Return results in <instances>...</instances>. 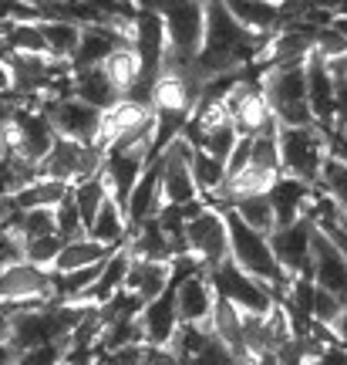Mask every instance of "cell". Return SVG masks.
<instances>
[{
	"instance_id": "7a4b0ae2",
	"label": "cell",
	"mask_w": 347,
	"mask_h": 365,
	"mask_svg": "<svg viewBox=\"0 0 347 365\" xmlns=\"http://www.w3.org/2000/svg\"><path fill=\"white\" fill-rule=\"evenodd\" d=\"M91 308L71 304V301H27L11 312V345L14 352H31L41 345L68 341L71 331L81 325V318Z\"/></svg>"
},
{
	"instance_id": "e575fe53",
	"label": "cell",
	"mask_w": 347,
	"mask_h": 365,
	"mask_svg": "<svg viewBox=\"0 0 347 365\" xmlns=\"http://www.w3.org/2000/svg\"><path fill=\"white\" fill-rule=\"evenodd\" d=\"M102 68H105V75L112 78V85L122 91V98H125V95L135 88V81H139V75H142V61H139V51H135V44H129V48L115 51Z\"/></svg>"
},
{
	"instance_id": "7402d4cb",
	"label": "cell",
	"mask_w": 347,
	"mask_h": 365,
	"mask_svg": "<svg viewBox=\"0 0 347 365\" xmlns=\"http://www.w3.org/2000/svg\"><path fill=\"white\" fill-rule=\"evenodd\" d=\"M270 207H273V220L277 227H290L297 223L300 217H310V210H314V196H317V186H310V182H300L294 176H277L270 190Z\"/></svg>"
},
{
	"instance_id": "3957f363",
	"label": "cell",
	"mask_w": 347,
	"mask_h": 365,
	"mask_svg": "<svg viewBox=\"0 0 347 365\" xmlns=\"http://www.w3.org/2000/svg\"><path fill=\"white\" fill-rule=\"evenodd\" d=\"M132 7L152 11L166 27V71H186L203 48L206 0H129Z\"/></svg>"
},
{
	"instance_id": "ffe728a7",
	"label": "cell",
	"mask_w": 347,
	"mask_h": 365,
	"mask_svg": "<svg viewBox=\"0 0 347 365\" xmlns=\"http://www.w3.org/2000/svg\"><path fill=\"white\" fill-rule=\"evenodd\" d=\"M142 345L149 349H169L176 331H179V314H176V287L169 284L162 294L149 304H142Z\"/></svg>"
},
{
	"instance_id": "8fae6325",
	"label": "cell",
	"mask_w": 347,
	"mask_h": 365,
	"mask_svg": "<svg viewBox=\"0 0 347 365\" xmlns=\"http://www.w3.org/2000/svg\"><path fill=\"white\" fill-rule=\"evenodd\" d=\"M54 139L58 135H54L51 122H48V115L41 108H27V105L14 108L11 122H7V145H11V153H17L24 163H31L38 170V163L51 153Z\"/></svg>"
},
{
	"instance_id": "7bdbcfd3",
	"label": "cell",
	"mask_w": 347,
	"mask_h": 365,
	"mask_svg": "<svg viewBox=\"0 0 347 365\" xmlns=\"http://www.w3.org/2000/svg\"><path fill=\"white\" fill-rule=\"evenodd\" d=\"M0 341H11V312H0Z\"/></svg>"
},
{
	"instance_id": "d4e9b609",
	"label": "cell",
	"mask_w": 347,
	"mask_h": 365,
	"mask_svg": "<svg viewBox=\"0 0 347 365\" xmlns=\"http://www.w3.org/2000/svg\"><path fill=\"white\" fill-rule=\"evenodd\" d=\"M71 95H75L78 102L98 108V112H108L112 105L122 102V91L112 85V78L105 75L102 65L78 68V71H71Z\"/></svg>"
},
{
	"instance_id": "bcb514c9",
	"label": "cell",
	"mask_w": 347,
	"mask_h": 365,
	"mask_svg": "<svg viewBox=\"0 0 347 365\" xmlns=\"http://www.w3.org/2000/svg\"><path fill=\"white\" fill-rule=\"evenodd\" d=\"M341 227H344V230H347V223H341Z\"/></svg>"
},
{
	"instance_id": "ee69618b",
	"label": "cell",
	"mask_w": 347,
	"mask_h": 365,
	"mask_svg": "<svg viewBox=\"0 0 347 365\" xmlns=\"http://www.w3.org/2000/svg\"><path fill=\"white\" fill-rule=\"evenodd\" d=\"M11 68L4 65V61H0V95H7V91H11Z\"/></svg>"
},
{
	"instance_id": "b9f144b4",
	"label": "cell",
	"mask_w": 347,
	"mask_h": 365,
	"mask_svg": "<svg viewBox=\"0 0 347 365\" xmlns=\"http://www.w3.org/2000/svg\"><path fill=\"white\" fill-rule=\"evenodd\" d=\"M0 365H17V352L11 341H0Z\"/></svg>"
},
{
	"instance_id": "4316f807",
	"label": "cell",
	"mask_w": 347,
	"mask_h": 365,
	"mask_svg": "<svg viewBox=\"0 0 347 365\" xmlns=\"http://www.w3.org/2000/svg\"><path fill=\"white\" fill-rule=\"evenodd\" d=\"M125 247H129L132 261H176V250H172L166 230L159 227L155 217H149L139 227H132Z\"/></svg>"
},
{
	"instance_id": "83f0119b",
	"label": "cell",
	"mask_w": 347,
	"mask_h": 365,
	"mask_svg": "<svg viewBox=\"0 0 347 365\" xmlns=\"http://www.w3.org/2000/svg\"><path fill=\"white\" fill-rule=\"evenodd\" d=\"M219 210H233L246 227H253L257 234L270 237L277 230V220H273V207H270V196L267 193H233L226 196V203Z\"/></svg>"
},
{
	"instance_id": "74e56055",
	"label": "cell",
	"mask_w": 347,
	"mask_h": 365,
	"mask_svg": "<svg viewBox=\"0 0 347 365\" xmlns=\"http://www.w3.org/2000/svg\"><path fill=\"white\" fill-rule=\"evenodd\" d=\"M54 234L61 237L65 244H71V240H78V237H85V227H81V217H78L71 196H65V200L54 207Z\"/></svg>"
},
{
	"instance_id": "e0dca14e",
	"label": "cell",
	"mask_w": 347,
	"mask_h": 365,
	"mask_svg": "<svg viewBox=\"0 0 347 365\" xmlns=\"http://www.w3.org/2000/svg\"><path fill=\"white\" fill-rule=\"evenodd\" d=\"M226 115L233 118V125L240 135H257L260 129H267L273 122L270 115V105L263 98V91H260V81H236L226 95Z\"/></svg>"
},
{
	"instance_id": "7dc6e473",
	"label": "cell",
	"mask_w": 347,
	"mask_h": 365,
	"mask_svg": "<svg viewBox=\"0 0 347 365\" xmlns=\"http://www.w3.org/2000/svg\"><path fill=\"white\" fill-rule=\"evenodd\" d=\"M304 365H314V362H304Z\"/></svg>"
},
{
	"instance_id": "30bf717a",
	"label": "cell",
	"mask_w": 347,
	"mask_h": 365,
	"mask_svg": "<svg viewBox=\"0 0 347 365\" xmlns=\"http://www.w3.org/2000/svg\"><path fill=\"white\" fill-rule=\"evenodd\" d=\"M41 112L48 115V122H51V129L58 139H71V143H85V145L102 143L105 112H98V108H91V105H85V102H78L75 95L51 98V102L41 105Z\"/></svg>"
},
{
	"instance_id": "f35d334b",
	"label": "cell",
	"mask_w": 347,
	"mask_h": 365,
	"mask_svg": "<svg viewBox=\"0 0 347 365\" xmlns=\"http://www.w3.org/2000/svg\"><path fill=\"white\" fill-rule=\"evenodd\" d=\"M142 352H145V345H125V349H112V352L95 355L91 365H142Z\"/></svg>"
},
{
	"instance_id": "7c38bea8",
	"label": "cell",
	"mask_w": 347,
	"mask_h": 365,
	"mask_svg": "<svg viewBox=\"0 0 347 365\" xmlns=\"http://www.w3.org/2000/svg\"><path fill=\"white\" fill-rule=\"evenodd\" d=\"M189 153L193 145L186 139H176L166 153H159V193H162V207H186L199 200V190H196L193 170H189Z\"/></svg>"
},
{
	"instance_id": "4dcf8cb0",
	"label": "cell",
	"mask_w": 347,
	"mask_h": 365,
	"mask_svg": "<svg viewBox=\"0 0 347 365\" xmlns=\"http://www.w3.org/2000/svg\"><path fill=\"white\" fill-rule=\"evenodd\" d=\"M68 196V186L61 182H51V180H34L21 186L11 200H4L14 213H24V210H54L61 200Z\"/></svg>"
},
{
	"instance_id": "44dd1931",
	"label": "cell",
	"mask_w": 347,
	"mask_h": 365,
	"mask_svg": "<svg viewBox=\"0 0 347 365\" xmlns=\"http://www.w3.org/2000/svg\"><path fill=\"white\" fill-rule=\"evenodd\" d=\"M307 102H310V115L314 125L324 132L337 129L334 118V68L331 61H324L317 54L307 58Z\"/></svg>"
},
{
	"instance_id": "cb8c5ba5",
	"label": "cell",
	"mask_w": 347,
	"mask_h": 365,
	"mask_svg": "<svg viewBox=\"0 0 347 365\" xmlns=\"http://www.w3.org/2000/svg\"><path fill=\"white\" fill-rule=\"evenodd\" d=\"M226 11L233 14V21L246 27L250 34H263L270 38L280 27H287V11L283 4H270V0H223Z\"/></svg>"
},
{
	"instance_id": "d590c367",
	"label": "cell",
	"mask_w": 347,
	"mask_h": 365,
	"mask_svg": "<svg viewBox=\"0 0 347 365\" xmlns=\"http://www.w3.org/2000/svg\"><path fill=\"white\" fill-rule=\"evenodd\" d=\"M317 190L331 196L341 223H347V163L327 156V163H324V170H321V180H317Z\"/></svg>"
},
{
	"instance_id": "2e32d148",
	"label": "cell",
	"mask_w": 347,
	"mask_h": 365,
	"mask_svg": "<svg viewBox=\"0 0 347 365\" xmlns=\"http://www.w3.org/2000/svg\"><path fill=\"white\" fill-rule=\"evenodd\" d=\"M310 237H314V217H300L290 227H277L267 240L280 271L294 277H310Z\"/></svg>"
},
{
	"instance_id": "8d00e7d4",
	"label": "cell",
	"mask_w": 347,
	"mask_h": 365,
	"mask_svg": "<svg viewBox=\"0 0 347 365\" xmlns=\"http://www.w3.org/2000/svg\"><path fill=\"white\" fill-rule=\"evenodd\" d=\"M61 247H65V240L58 234H48V237H38V240H31V244H24V261L34 264V267H44V271H51L54 257L61 254Z\"/></svg>"
},
{
	"instance_id": "484cf974",
	"label": "cell",
	"mask_w": 347,
	"mask_h": 365,
	"mask_svg": "<svg viewBox=\"0 0 347 365\" xmlns=\"http://www.w3.org/2000/svg\"><path fill=\"white\" fill-rule=\"evenodd\" d=\"M169 284H172V261H132L125 277V291L135 294L142 304L155 301Z\"/></svg>"
},
{
	"instance_id": "ab89813d",
	"label": "cell",
	"mask_w": 347,
	"mask_h": 365,
	"mask_svg": "<svg viewBox=\"0 0 347 365\" xmlns=\"http://www.w3.org/2000/svg\"><path fill=\"white\" fill-rule=\"evenodd\" d=\"M310 362L314 365H347V349L341 345V341H331V345H324Z\"/></svg>"
},
{
	"instance_id": "5bb4252c",
	"label": "cell",
	"mask_w": 347,
	"mask_h": 365,
	"mask_svg": "<svg viewBox=\"0 0 347 365\" xmlns=\"http://www.w3.org/2000/svg\"><path fill=\"white\" fill-rule=\"evenodd\" d=\"M172 287H176V314L179 325H196L213 331V308H216V291L209 284L206 271H196L189 277L176 274L172 267Z\"/></svg>"
},
{
	"instance_id": "ac0fdd59",
	"label": "cell",
	"mask_w": 347,
	"mask_h": 365,
	"mask_svg": "<svg viewBox=\"0 0 347 365\" xmlns=\"http://www.w3.org/2000/svg\"><path fill=\"white\" fill-rule=\"evenodd\" d=\"M0 301L4 304H27V301H54L51 274L27 261H17L0 271Z\"/></svg>"
},
{
	"instance_id": "f546056e",
	"label": "cell",
	"mask_w": 347,
	"mask_h": 365,
	"mask_svg": "<svg viewBox=\"0 0 347 365\" xmlns=\"http://www.w3.org/2000/svg\"><path fill=\"white\" fill-rule=\"evenodd\" d=\"M112 257V247H102L88 237H78L71 244L61 247V254L54 257L51 271L54 274H71V271H85V267H95V264H105Z\"/></svg>"
},
{
	"instance_id": "ba28073f",
	"label": "cell",
	"mask_w": 347,
	"mask_h": 365,
	"mask_svg": "<svg viewBox=\"0 0 347 365\" xmlns=\"http://www.w3.org/2000/svg\"><path fill=\"white\" fill-rule=\"evenodd\" d=\"M209 284L216 291V298H223L226 304H233L240 314H270L277 298H273V291L267 284H260L257 277H250L243 274L236 264L226 257L223 264H216L213 271H206Z\"/></svg>"
},
{
	"instance_id": "603a6c76",
	"label": "cell",
	"mask_w": 347,
	"mask_h": 365,
	"mask_svg": "<svg viewBox=\"0 0 347 365\" xmlns=\"http://www.w3.org/2000/svg\"><path fill=\"white\" fill-rule=\"evenodd\" d=\"M129 267H132V254H129V247L122 244V247L112 250V257L102 264V274L95 277V284H91L78 301H71V304H81V308H102V304H108L118 291H125Z\"/></svg>"
},
{
	"instance_id": "277c9868",
	"label": "cell",
	"mask_w": 347,
	"mask_h": 365,
	"mask_svg": "<svg viewBox=\"0 0 347 365\" xmlns=\"http://www.w3.org/2000/svg\"><path fill=\"white\" fill-rule=\"evenodd\" d=\"M223 217H226V234H230V261L243 274L257 277L260 284H267L273 291V298L280 301L290 287V277L280 271L267 234H257L253 227H246L233 210H223Z\"/></svg>"
},
{
	"instance_id": "9a60e30c",
	"label": "cell",
	"mask_w": 347,
	"mask_h": 365,
	"mask_svg": "<svg viewBox=\"0 0 347 365\" xmlns=\"http://www.w3.org/2000/svg\"><path fill=\"white\" fill-rule=\"evenodd\" d=\"M135 44V31L122 24H81V34H78V48L75 58H71V71L78 68H95L105 65L108 58L122 48Z\"/></svg>"
},
{
	"instance_id": "1f68e13d",
	"label": "cell",
	"mask_w": 347,
	"mask_h": 365,
	"mask_svg": "<svg viewBox=\"0 0 347 365\" xmlns=\"http://www.w3.org/2000/svg\"><path fill=\"white\" fill-rule=\"evenodd\" d=\"M68 196H71V203H75L78 217H81V227H85V234H88L91 220H95V213L102 210V203L108 200V186H105V176L102 173H95L88 180L75 182V186H68Z\"/></svg>"
},
{
	"instance_id": "6da1fadb",
	"label": "cell",
	"mask_w": 347,
	"mask_h": 365,
	"mask_svg": "<svg viewBox=\"0 0 347 365\" xmlns=\"http://www.w3.org/2000/svg\"><path fill=\"white\" fill-rule=\"evenodd\" d=\"M263 34H250L246 27L233 21L223 0H206V24H203V48L196 54V61L186 68V75L203 88L213 78L226 75H243V68L257 65V58L267 48Z\"/></svg>"
},
{
	"instance_id": "836d02e7",
	"label": "cell",
	"mask_w": 347,
	"mask_h": 365,
	"mask_svg": "<svg viewBox=\"0 0 347 365\" xmlns=\"http://www.w3.org/2000/svg\"><path fill=\"white\" fill-rule=\"evenodd\" d=\"M38 27H41V38H44V51H48V58H54V61H68V65H71L81 27L68 24V21H38Z\"/></svg>"
},
{
	"instance_id": "d6a6232c",
	"label": "cell",
	"mask_w": 347,
	"mask_h": 365,
	"mask_svg": "<svg viewBox=\"0 0 347 365\" xmlns=\"http://www.w3.org/2000/svg\"><path fill=\"white\" fill-rule=\"evenodd\" d=\"M189 170H193V180H196V190L203 200H216L223 193V186H226V170H223V163H216L213 156H206L203 149H196L189 153Z\"/></svg>"
},
{
	"instance_id": "9c48e42d",
	"label": "cell",
	"mask_w": 347,
	"mask_h": 365,
	"mask_svg": "<svg viewBox=\"0 0 347 365\" xmlns=\"http://www.w3.org/2000/svg\"><path fill=\"white\" fill-rule=\"evenodd\" d=\"M186 254L193 257L203 271H213L216 264L230 257V234H226V217L223 210L209 207L186 220Z\"/></svg>"
},
{
	"instance_id": "f1b7e54d",
	"label": "cell",
	"mask_w": 347,
	"mask_h": 365,
	"mask_svg": "<svg viewBox=\"0 0 347 365\" xmlns=\"http://www.w3.org/2000/svg\"><path fill=\"white\" fill-rule=\"evenodd\" d=\"M88 240H95V244H102V247H122L125 244V237H129V220H125V210H122V203L118 200H105L102 210L95 213V220H91L88 227Z\"/></svg>"
},
{
	"instance_id": "c3c4849f",
	"label": "cell",
	"mask_w": 347,
	"mask_h": 365,
	"mask_svg": "<svg viewBox=\"0 0 347 365\" xmlns=\"http://www.w3.org/2000/svg\"><path fill=\"white\" fill-rule=\"evenodd\" d=\"M344 135H347V129H344Z\"/></svg>"
},
{
	"instance_id": "8992f818",
	"label": "cell",
	"mask_w": 347,
	"mask_h": 365,
	"mask_svg": "<svg viewBox=\"0 0 347 365\" xmlns=\"http://www.w3.org/2000/svg\"><path fill=\"white\" fill-rule=\"evenodd\" d=\"M277 145H280V173L294 176L300 182L317 186L321 170L331 149H327V132L317 125H300V129H287L277 125Z\"/></svg>"
},
{
	"instance_id": "52a82bcc",
	"label": "cell",
	"mask_w": 347,
	"mask_h": 365,
	"mask_svg": "<svg viewBox=\"0 0 347 365\" xmlns=\"http://www.w3.org/2000/svg\"><path fill=\"white\" fill-rule=\"evenodd\" d=\"M105 163V149L102 145H85V143H71V139H54L51 153L38 163L34 176L38 180H51L61 186H75V182L88 180L95 173H102Z\"/></svg>"
},
{
	"instance_id": "d6986e66",
	"label": "cell",
	"mask_w": 347,
	"mask_h": 365,
	"mask_svg": "<svg viewBox=\"0 0 347 365\" xmlns=\"http://www.w3.org/2000/svg\"><path fill=\"white\" fill-rule=\"evenodd\" d=\"M149 163V145H135V149H105V163H102V176L105 186H108V196L118 200L125 207L132 186L139 182L142 170Z\"/></svg>"
},
{
	"instance_id": "4fadbf2b",
	"label": "cell",
	"mask_w": 347,
	"mask_h": 365,
	"mask_svg": "<svg viewBox=\"0 0 347 365\" xmlns=\"http://www.w3.org/2000/svg\"><path fill=\"white\" fill-rule=\"evenodd\" d=\"M310 281L321 291L334 294L347 308V257L317 223H314V237H310Z\"/></svg>"
},
{
	"instance_id": "f6af8a7d",
	"label": "cell",
	"mask_w": 347,
	"mask_h": 365,
	"mask_svg": "<svg viewBox=\"0 0 347 365\" xmlns=\"http://www.w3.org/2000/svg\"><path fill=\"white\" fill-rule=\"evenodd\" d=\"M0 312H14V304H4V301H0Z\"/></svg>"
},
{
	"instance_id": "5b68a950",
	"label": "cell",
	"mask_w": 347,
	"mask_h": 365,
	"mask_svg": "<svg viewBox=\"0 0 347 365\" xmlns=\"http://www.w3.org/2000/svg\"><path fill=\"white\" fill-rule=\"evenodd\" d=\"M260 91H263V98L270 105V115L277 125H287V129L314 125L307 102V61L263 68Z\"/></svg>"
},
{
	"instance_id": "60d3db41",
	"label": "cell",
	"mask_w": 347,
	"mask_h": 365,
	"mask_svg": "<svg viewBox=\"0 0 347 365\" xmlns=\"http://www.w3.org/2000/svg\"><path fill=\"white\" fill-rule=\"evenodd\" d=\"M331 331H334V339H337V341H341V345H344V349H347V308H344V312H341V314H337V322H334V325H331Z\"/></svg>"
}]
</instances>
